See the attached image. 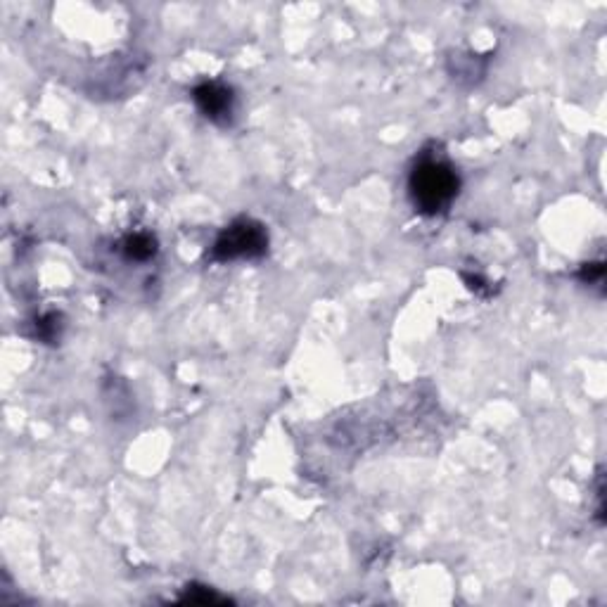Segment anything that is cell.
Masks as SVG:
<instances>
[{
	"instance_id": "6da1fadb",
	"label": "cell",
	"mask_w": 607,
	"mask_h": 607,
	"mask_svg": "<svg viewBox=\"0 0 607 607\" xmlns=\"http://www.w3.org/2000/svg\"><path fill=\"white\" fill-rule=\"evenodd\" d=\"M460 193V176L449 159L437 152H420L408 174V197L423 216H439L451 207Z\"/></svg>"
},
{
	"instance_id": "7a4b0ae2",
	"label": "cell",
	"mask_w": 607,
	"mask_h": 607,
	"mask_svg": "<svg viewBox=\"0 0 607 607\" xmlns=\"http://www.w3.org/2000/svg\"><path fill=\"white\" fill-rule=\"evenodd\" d=\"M268 230L257 219H235L221 230L212 245V261L228 264V261H254L266 257Z\"/></svg>"
},
{
	"instance_id": "3957f363",
	"label": "cell",
	"mask_w": 607,
	"mask_h": 607,
	"mask_svg": "<svg viewBox=\"0 0 607 607\" xmlns=\"http://www.w3.org/2000/svg\"><path fill=\"white\" fill-rule=\"evenodd\" d=\"M193 100L204 119L216 126H230L238 110L235 91L223 81H202L193 88Z\"/></svg>"
},
{
	"instance_id": "277c9868",
	"label": "cell",
	"mask_w": 607,
	"mask_h": 607,
	"mask_svg": "<svg viewBox=\"0 0 607 607\" xmlns=\"http://www.w3.org/2000/svg\"><path fill=\"white\" fill-rule=\"evenodd\" d=\"M159 245L157 238L148 230H138V233L126 235L124 242H121V254H124L126 261H133V264H148L157 257Z\"/></svg>"
},
{
	"instance_id": "5b68a950",
	"label": "cell",
	"mask_w": 607,
	"mask_h": 607,
	"mask_svg": "<svg viewBox=\"0 0 607 607\" xmlns=\"http://www.w3.org/2000/svg\"><path fill=\"white\" fill-rule=\"evenodd\" d=\"M62 316L60 313H48L36 323V337L43 342H55L62 335Z\"/></svg>"
},
{
	"instance_id": "8992f818",
	"label": "cell",
	"mask_w": 607,
	"mask_h": 607,
	"mask_svg": "<svg viewBox=\"0 0 607 607\" xmlns=\"http://www.w3.org/2000/svg\"><path fill=\"white\" fill-rule=\"evenodd\" d=\"M603 276H605L603 261H596V264L581 266V271H579V280H581V283H586V285H600V283H603Z\"/></svg>"
}]
</instances>
